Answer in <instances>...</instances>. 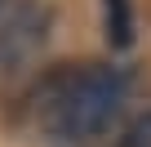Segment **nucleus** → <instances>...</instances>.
<instances>
[{
  "label": "nucleus",
  "mask_w": 151,
  "mask_h": 147,
  "mask_svg": "<svg viewBox=\"0 0 151 147\" xmlns=\"http://www.w3.org/2000/svg\"><path fill=\"white\" fill-rule=\"evenodd\" d=\"M18 5H22V0H0V27H5V22L18 14Z\"/></svg>",
  "instance_id": "39448f33"
},
{
  "label": "nucleus",
  "mask_w": 151,
  "mask_h": 147,
  "mask_svg": "<svg viewBox=\"0 0 151 147\" xmlns=\"http://www.w3.org/2000/svg\"><path fill=\"white\" fill-rule=\"evenodd\" d=\"M129 80L120 67L85 62L80 71H58L40 89V120L49 147H93L120 116Z\"/></svg>",
  "instance_id": "f257e3e1"
},
{
  "label": "nucleus",
  "mask_w": 151,
  "mask_h": 147,
  "mask_svg": "<svg viewBox=\"0 0 151 147\" xmlns=\"http://www.w3.org/2000/svg\"><path fill=\"white\" fill-rule=\"evenodd\" d=\"M102 36L111 49L133 45V0H102Z\"/></svg>",
  "instance_id": "7ed1b4c3"
},
{
  "label": "nucleus",
  "mask_w": 151,
  "mask_h": 147,
  "mask_svg": "<svg viewBox=\"0 0 151 147\" xmlns=\"http://www.w3.org/2000/svg\"><path fill=\"white\" fill-rule=\"evenodd\" d=\"M116 147H151V112H142L138 120H129V129L116 138Z\"/></svg>",
  "instance_id": "20e7f679"
},
{
  "label": "nucleus",
  "mask_w": 151,
  "mask_h": 147,
  "mask_svg": "<svg viewBox=\"0 0 151 147\" xmlns=\"http://www.w3.org/2000/svg\"><path fill=\"white\" fill-rule=\"evenodd\" d=\"M53 36V9L49 5H18V14L0 27V80H14L45 54Z\"/></svg>",
  "instance_id": "f03ea898"
}]
</instances>
